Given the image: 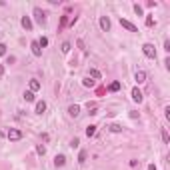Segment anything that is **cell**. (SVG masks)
Instances as JSON below:
<instances>
[{
  "mask_svg": "<svg viewBox=\"0 0 170 170\" xmlns=\"http://www.w3.org/2000/svg\"><path fill=\"white\" fill-rule=\"evenodd\" d=\"M94 134H96V126H94V124L86 126V136L90 138V136H94Z\"/></svg>",
  "mask_w": 170,
  "mask_h": 170,
  "instance_id": "obj_14",
  "label": "cell"
},
{
  "mask_svg": "<svg viewBox=\"0 0 170 170\" xmlns=\"http://www.w3.org/2000/svg\"><path fill=\"white\" fill-rule=\"evenodd\" d=\"M82 84H84L86 88H90V86H94V80H90V78H84V80H82Z\"/></svg>",
  "mask_w": 170,
  "mask_h": 170,
  "instance_id": "obj_21",
  "label": "cell"
},
{
  "mask_svg": "<svg viewBox=\"0 0 170 170\" xmlns=\"http://www.w3.org/2000/svg\"><path fill=\"white\" fill-rule=\"evenodd\" d=\"M110 132H122V126L120 124H110Z\"/></svg>",
  "mask_w": 170,
  "mask_h": 170,
  "instance_id": "obj_20",
  "label": "cell"
},
{
  "mask_svg": "<svg viewBox=\"0 0 170 170\" xmlns=\"http://www.w3.org/2000/svg\"><path fill=\"white\" fill-rule=\"evenodd\" d=\"M36 152H38L40 156H44V152H46V148H44V146H42V144H40V146H36Z\"/></svg>",
  "mask_w": 170,
  "mask_h": 170,
  "instance_id": "obj_25",
  "label": "cell"
},
{
  "mask_svg": "<svg viewBox=\"0 0 170 170\" xmlns=\"http://www.w3.org/2000/svg\"><path fill=\"white\" fill-rule=\"evenodd\" d=\"M164 112H166V118L170 120V106H166V108H164Z\"/></svg>",
  "mask_w": 170,
  "mask_h": 170,
  "instance_id": "obj_30",
  "label": "cell"
},
{
  "mask_svg": "<svg viewBox=\"0 0 170 170\" xmlns=\"http://www.w3.org/2000/svg\"><path fill=\"white\" fill-rule=\"evenodd\" d=\"M44 110H46V102L44 100H38V102H36V114H42Z\"/></svg>",
  "mask_w": 170,
  "mask_h": 170,
  "instance_id": "obj_11",
  "label": "cell"
},
{
  "mask_svg": "<svg viewBox=\"0 0 170 170\" xmlns=\"http://www.w3.org/2000/svg\"><path fill=\"white\" fill-rule=\"evenodd\" d=\"M164 50H166V52H170V40H166V42H164Z\"/></svg>",
  "mask_w": 170,
  "mask_h": 170,
  "instance_id": "obj_29",
  "label": "cell"
},
{
  "mask_svg": "<svg viewBox=\"0 0 170 170\" xmlns=\"http://www.w3.org/2000/svg\"><path fill=\"white\" fill-rule=\"evenodd\" d=\"M78 162H80V164H84V162H86V150H80V154H78Z\"/></svg>",
  "mask_w": 170,
  "mask_h": 170,
  "instance_id": "obj_17",
  "label": "cell"
},
{
  "mask_svg": "<svg viewBox=\"0 0 170 170\" xmlns=\"http://www.w3.org/2000/svg\"><path fill=\"white\" fill-rule=\"evenodd\" d=\"M78 144H80V140H78V138H74V140L70 142V146H72V148H78Z\"/></svg>",
  "mask_w": 170,
  "mask_h": 170,
  "instance_id": "obj_27",
  "label": "cell"
},
{
  "mask_svg": "<svg viewBox=\"0 0 170 170\" xmlns=\"http://www.w3.org/2000/svg\"><path fill=\"white\" fill-rule=\"evenodd\" d=\"M40 86H42V84H40V82H38L36 78H32V80H30V92H36V90H40Z\"/></svg>",
  "mask_w": 170,
  "mask_h": 170,
  "instance_id": "obj_13",
  "label": "cell"
},
{
  "mask_svg": "<svg viewBox=\"0 0 170 170\" xmlns=\"http://www.w3.org/2000/svg\"><path fill=\"white\" fill-rule=\"evenodd\" d=\"M90 76H92V78H96V80H98V78H100V72L96 70V68H92V70H90Z\"/></svg>",
  "mask_w": 170,
  "mask_h": 170,
  "instance_id": "obj_23",
  "label": "cell"
},
{
  "mask_svg": "<svg viewBox=\"0 0 170 170\" xmlns=\"http://www.w3.org/2000/svg\"><path fill=\"white\" fill-rule=\"evenodd\" d=\"M70 42H64V44H62V52H70Z\"/></svg>",
  "mask_w": 170,
  "mask_h": 170,
  "instance_id": "obj_24",
  "label": "cell"
},
{
  "mask_svg": "<svg viewBox=\"0 0 170 170\" xmlns=\"http://www.w3.org/2000/svg\"><path fill=\"white\" fill-rule=\"evenodd\" d=\"M100 28H102L104 32L110 30V18H108V16H100Z\"/></svg>",
  "mask_w": 170,
  "mask_h": 170,
  "instance_id": "obj_5",
  "label": "cell"
},
{
  "mask_svg": "<svg viewBox=\"0 0 170 170\" xmlns=\"http://www.w3.org/2000/svg\"><path fill=\"white\" fill-rule=\"evenodd\" d=\"M2 74H4V66L0 64V76H2Z\"/></svg>",
  "mask_w": 170,
  "mask_h": 170,
  "instance_id": "obj_32",
  "label": "cell"
},
{
  "mask_svg": "<svg viewBox=\"0 0 170 170\" xmlns=\"http://www.w3.org/2000/svg\"><path fill=\"white\" fill-rule=\"evenodd\" d=\"M142 52L146 58H156V48H154V44H150V42H146V44L142 46Z\"/></svg>",
  "mask_w": 170,
  "mask_h": 170,
  "instance_id": "obj_1",
  "label": "cell"
},
{
  "mask_svg": "<svg viewBox=\"0 0 170 170\" xmlns=\"http://www.w3.org/2000/svg\"><path fill=\"white\" fill-rule=\"evenodd\" d=\"M120 90V82H112L110 84V92H118Z\"/></svg>",
  "mask_w": 170,
  "mask_h": 170,
  "instance_id": "obj_19",
  "label": "cell"
},
{
  "mask_svg": "<svg viewBox=\"0 0 170 170\" xmlns=\"http://www.w3.org/2000/svg\"><path fill=\"white\" fill-rule=\"evenodd\" d=\"M24 100H26V102H32V100H34V92L26 90V92H24Z\"/></svg>",
  "mask_w": 170,
  "mask_h": 170,
  "instance_id": "obj_15",
  "label": "cell"
},
{
  "mask_svg": "<svg viewBox=\"0 0 170 170\" xmlns=\"http://www.w3.org/2000/svg\"><path fill=\"white\" fill-rule=\"evenodd\" d=\"M20 24H22V28H26V30H32V20H30V16H22Z\"/></svg>",
  "mask_w": 170,
  "mask_h": 170,
  "instance_id": "obj_7",
  "label": "cell"
},
{
  "mask_svg": "<svg viewBox=\"0 0 170 170\" xmlns=\"http://www.w3.org/2000/svg\"><path fill=\"white\" fill-rule=\"evenodd\" d=\"M120 26H122V28H126V30H130V32H138V28L134 26L132 22H128L126 18H122V16H120Z\"/></svg>",
  "mask_w": 170,
  "mask_h": 170,
  "instance_id": "obj_4",
  "label": "cell"
},
{
  "mask_svg": "<svg viewBox=\"0 0 170 170\" xmlns=\"http://www.w3.org/2000/svg\"><path fill=\"white\" fill-rule=\"evenodd\" d=\"M134 80H136L138 84H142V82H146V72H144V70H138L136 74H134Z\"/></svg>",
  "mask_w": 170,
  "mask_h": 170,
  "instance_id": "obj_9",
  "label": "cell"
},
{
  "mask_svg": "<svg viewBox=\"0 0 170 170\" xmlns=\"http://www.w3.org/2000/svg\"><path fill=\"white\" fill-rule=\"evenodd\" d=\"M34 18H36L38 24H46V12L42 8H34Z\"/></svg>",
  "mask_w": 170,
  "mask_h": 170,
  "instance_id": "obj_3",
  "label": "cell"
},
{
  "mask_svg": "<svg viewBox=\"0 0 170 170\" xmlns=\"http://www.w3.org/2000/svg\"><path fill=\"white\" fill-rule=\"evenodd\" d=\"M54 164H56V166H64L66 164V156L64 154H58V156L54 158Z\"/></svg>",
  "mask_w": 170,
  "mask_h": 170,
  "instance_id": "obj_12",
  "label": "cell"
},
{
  "mask_svg": "<svg viewBox=\"0 0 170 170\" xmlns=\"http://www.w3.org/2000/svg\"><path fill=\"white\" fill-rule=\"evenodd\" d=\"M30 48H32V54H34V56H42V48L38 46V40H34L32 44H30Z\"/></svg>",
  "mask_w": 170,
  "mask_h": 170,
  "instance_id": "obj_8",
  "label": "cell"
},
{
  "mask_svg": "<svg viewBox=\"0 0 170 170\" xmlns=\"http://www.w3.org/2000/svg\"><path fill=\"white\" fill-rule=\"evenodd\" d=\"M38 46H40V48H44V46H48V38H44V36H42V38L38 40Z\"/></svg>",
  "mask_w": 170,
  "mask_h": 170,
  "instance_id": "obj_22",
  "label": "cell"
},
{
  "mask_svg": "<svg viewBox=\"0 0 170 170\" xmlns=\"http://www.w3.org/2000/svg\"><path fill=\"white\" fill-rule=\"evenodd\" d=\"M6 136H8V140H10V142H18L20 138H22V130H18V128H10Z\"/></svg>",
  "mask_w": 170,
  "mask_h": 170,
  "instance_id": "obj_2",
  "label": "cell"
},
{
  "mask_svg": "<svg viewBox=\"0 0 170 170\" xmlns=\"http://www.w3.org/2000/svg\"><path fill=\"white\" fill-rule=\"evenodd\" d=\"M134 12H136L138 16H142V6H140V4H134Z\"/></svg>",
  "mask_w": 170,
  "mask_h": 170,
  "instance_id": "obj_26",
  "label": "cell"
},
{
  "mask_svg": "<svg viewBox=\"0 0 170 170\" xmlns=\"http://www.w3.org/2000/svg\"><path fill=\"white\" fill-rule=\"evenodd\" d=\"M4 54H6V46L0 44V56H4Z\"/></svg>",
  "mask_w": 170,
  "mask_h": 170,
  "instance_id": "obj_28",
  "label": "cell"
},
{
  "mask_svg": "<svg viewBox=\"0 0 170 170\" xmlns=\"http://www.w3.org/2000/svg\"><path fill=\"white\" fill-rule=\"evenodd\" d=\"M148 170H156V166L154 164H148Z\"/></svg>",
  "mask_w": 170,
  "mask_h": 170,
  "instance_id": "obj_31",
  "label": "cell"
},
{
  "mask_svg": "<svg viewBox=\"0 0 170 170\" xmlns=\"http://www.w3.org/2000/svg\"><path fill=\"white\" fill-rule=\"evenodd\" d=\"M132 100H134V102H138V104H140V102H142L144 100V94L140 90H138V88H132Z\"/></svg>",
  "mask_w": 170,
  "mask_h": 170,
  "instance_id": "obj_6",
  "label": "cell"
},
{
  "mask_svg": "<svg viewBox=\"0 0 170 170\" xmlns=\"http://www.w3.org/2000/svg\"><path fill=\"white\" fill-rule=\"evenodd\" d=\"M154 24H156L154 16H146V26H154Z\"/></svg>",
  "mask_w": 170,
  "mask_h": 170,
  "instance_id": "obj_18",
  "label": "cell"
},
{
  "mask_svg": "<svg viewBox=\"0 0 170 170\" xmlns=\"http://www.w3.org/2000/svg\"><path fill=\"white\" fill-rule=\"evenodd\" d=\"M68 114H70L72 118H76L80 114V106L78 104H72V106H68Z\"/></svg>",
  "mask_w": 170,
  "mask_h": 170,
  "instance_id": "obj_10",
  "label": "cell"
},
{
  "mask_svg": "<svg viewBox=\"0 0 170 170\" xmlns=\"http://www.w3.org/2000/svg\"><path fill=\"white\" fill-rule=\"evenodd\" d=\"M162 140H164V144L170 142V136H168V130H166V128H162Z\"/></svg>",
  "mask_w": 170,
  "mask_h": 170,
  "instance_id": "obj_16",
  "label": "cell"
}]
</instances>
